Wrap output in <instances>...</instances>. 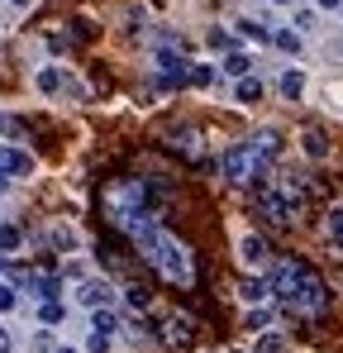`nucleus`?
<instances>
[{"label":"nucleus","instance_id":"33","mask_svg":"<svg viewBox=\"0 0 343 353\" xmlns=\"http://www.w3.org/2000/svg\"><path fill=\"white\" fill-rule=\"evenodd\" d=\"M295 24L300 29H315V10H295Z\"/></svg>","mask_w":343,"mask_h":353},{"label":"nucleus","instance_id":"1","mask_svg":"<svg viewBox=\"0 0 343 353\" xmlns=\"http://www.w3.org/2000/svg\"><path fill=\"white\" fill-rule=\"evenodd\" d=\"M272 292L282 296V305L291 310V315H305V320L324 315V305H329V287H324V277H320L315 268H305L300 258H282V263H277V272H272Z\"/></svg>","mask_w":343,"mask_h":353},{"label":"nucleus","instance_id":"9","mask_svg":"<svg viewBox=\"0 0 343 353\" xmlns=\"http://www.w3.org/2000/svg\"><path fill=\"white\" fill-rule=\"evenodd\" d=\"M24 292L39 296V301H57V296H62V277H57V272H29V277H24Z\"/></svg>","mask_w":343,"mask_h":353},{"label":"nucleus","instance_id":"17","mask_svg":"<svg viewBox=\"0 0 343 353\" xmlns=\"http://www.w3.org/2000/svg\"><path fill=\"white\" fill-rule=\"evenodd\" d=\"M91 330H101V334H114V330H119V320H114L110 305H105V310H91Z\"/></svg>","mask_w":343,"mask_h":353},{"label":"nucleus","instance_id":"35","mask_svg":"<svg viewBox=\"0 0 343 353\" xmlns=\"http://www.w3.org/2000/svg\"><path fill=\"white\" fill-rule=\"evenodd\" d=\"M320 10H343V0H315Z\"/></svg>","mask_w":343,"mask_h":353},{"label":"nucleus","instance_id":"34","mask_svg":"<svg viewBox=\"0 0 343 353\" xmlns=\"http://www.w3.org/2000/svg\"><path fill=\"white\" fill-rule=\"evenodd\" d=\"M0 134H19V124H14L10 115H0Z\"/></svg>","mask_w":343,"mask_h":353},{"label":"nucleus","instance_id":"11","mask_svg":"<svg viewBox=\"0 0 343 353\" xmlns=\"http://www.w3.org/2000/svg\"><path fill=\"white\" fill-rule=\"evenodd\" d=\"M48 243H53V248H62V253H72V248L81 243V234H76L72 225H62V220H57L53 230H48Z\"/></svg>","mask_w":343,"mask_h":353},{"label":"nucleus","instance_id":"2","mask_svg":"<svg viewBox=\"0 0 343 353\" xmlns=\"http://www.w3.org/2000/svg\"><path fill=\"white\" fill-rule=\"evenodd\" d=\"M282 153V139L272 134V129H262V134H253V139H243V143H233L225 158H220V172L229 181H238V186H258L262 172H267V163Z\"/></svg>","mask_w":343,"mask_h":353},{"label":"nucleus","instance_id":"38","mask_svg":"<svg viewBox=\"0 0 343 353\" xmlns=\"http://www.w3.org/2000/svg\"><path fill=\"white\" fill-rule=\"evenodd\" d=\"M5 191H10V176H5V172H0V196H5Z\"/></svg>","mask_w":343,"mask_h":353},{"label":"nucleus","instance_id":"41","mask_svg":"<svg viewBox=\"0 0 343 353\" xmlns=\"http://www.w3.org/2000/svg\"><path fill=\"white\" fill-rule=\"evenodd\" d=\"M229 353H238V349H229Z\"/></svg>","mask_w":343,"mask_h":353},{"label":"nucleus","instance_id":"28","mask_svg":"<svg viewBox=\"0 0 343 353\" xmlns=\"http://www.w3.org/2000/svg\"><path fill=\"white\" fill-rule=\"evenodd\" d=\"M124 292H129V305H138V310L148 305V287H138V282H129Z\"/></svg>","mask_w":343,"mask_h":353},{"label":"nucleus","instance_id":"23","mask_svg":"<svg viewBox=\"0 0 343 353\" xmlns=\"http://www.w3.org/2000/svg\"><path fill=\"white\" fill-rule=\"evenodd\" d=\"M305 153H310V158H324V153H329L324 134H315V129H310V134H305Z\"/></svg>","mask_w":343,"mask_h":353},{"label":"nucleus","instance_id":"8","mask_svg":"<svg viewBox=\"0 0 343 353\" xmlns=\"http://www.w3.org/2000/svg\"><path fill=\"white\" fill-rule=\"evenodd\" d=\"M0 172H5V176H29V172H34V153L0 143Z\"/></svg>","mask_w":343,"mask_h":353},{"label":"nucleus","instance_id":"37","mask_svg":"<svg viewBox=\"0 0 343 353\" xmlns=\"http://www.w3.org/2000/svg\"><path fill=\"white\" fill-rule=\"evenodd\" d=\"M10 5H14V10H29V5H34V0H10Z\"/></svg>","mask_w":343,"mask_h":353},{"label":"nucleus","instance_id":"30","mask_svg":"<svg viewBox=\"0 0 343 353\" xmlns=\"http://www.w3.org/2000/svg\"><path fill=\"white\" fill-rule=\"evenodd\" d=\"M86 349H91V353H105V349H110V334H101V330H91V339H86Z\"/></svg>","mask_w":343,"mask_h":353},{"label":"nucleus","instance_id":"5","mask_svg":"<svg viewBox=\"0 0 343 353\" xmlns=\"http://www.w3.org/2000/svg\"><path fill=\"white\" fill-rule=\"evenodd\" d=\"M253 201H258V215L272 220V225H291L300 215V186L295 181H258L253 186Z\"/></svg>","mask_w":343,"mask_h":353},{"label":"nucleus","instance_id":"6","mask_svg":"<svg viewBox=\"0 0 343 353\" xmlns=\"http://www.w3.org/2000/svg\"><path fill=\"white\" fill-rule=\"evenodd\" d=\"M76 301H81L86 310H105V305H114V287L105 277H86L81 292H76Z\"/></svg>","mask_w":343,"mask_h":353},{"label":"nucleus","instance_id":"27","mask_svg":"<svg viewBox=\"0 0 343 353\" xmlns=\"http://www.w3.org/2000/svg\"><path fill=\"white\" fill-rule=\"evenodd\" d=\"M14 305H19L14 287H10V282H0V315H5V310H14Z\"/></svg>","mask_w":343,"mask_h":353},{"label":"nucleus","instance_id":"19","mask_svg":"<svg viewBox=\"0 0 343 353\" xmlns=\"http://www.w3.org/2000/svg\"><path fill=\"white\" fill-rule=\"evenodd\" d=\"M300 91H305V77H300V72H286V77H282V96H286V101H295Z\"/></svg>","mask_w":343,"mask_h":353},{"label":"nucleus","instance_id":"21","mask_svg":"<svg viewBox=\"0 0 343 353\" xmlns=\"http://www.w3.org/2000/svg\"><path fill=\"white\" fill-rule=\"evenodd\" d=\"M62 315H67L62 301H43V305H39V320H43V325H62Z\"/></svg>","mask_w":343,"mask_h":353},{"label":"nucleus","instance_id":"14","mask_svg":"<svg viewBox=\"0 0 343 353\" xmlns=\"http://www.w3.org/2000/svg\"><path fill=\"white\" fill-rule=\"evenodd\" d=\"M34 81H39V91H48V96H57V91H67V77H62L57 67H43V72H39Z\"/></svg>","mask_w":343,"mask_h":353},{"label":"nucleus","instance_id":"36","mask_svg":"<svg viewBox=\"0 0 343 353\" xmlns=\"http://www.w3.org/2000/svg\"><path fill=\"white\" fill-rule=\"evenodd\" d=\"M10 349H14V339H10V334L0 330V353H10Z\"/></svg>","mask_w":343,"mask_h":353},{"label":"nucleus","instance_id":"25","mask_svg":"<svg viewBox=\"0 0 343 353\" xmlns=\"http://www.w3.org/2000/svg\"><path fill=\"white\" fill-rule=\"evenodd\" d=\"M148 334H153V325H148L143 315H134V320H129V339H138V344H148Z\"/></svg>","mask_w":343,"mask_h":353},{"label":"nucleus","instance_id":"20","mask_svg":"<svg viewBox=\"0 0 343 353\" xmlns=\"http://www.w3.org/2000/svg\"><path fill=\"white\" fill-rule=\"evenodd\" d=\"M324 230H329V239H334V243L343 248V205H334V210H329V220H324Z\"/></svg>","mask_w":343,"mask_h":353},{"label":"nucleus","instance_id":"18","mask_svg":"<svg viewBox=\"0 0 343 353\" xmlns=\"http://www.w3.org/2000/svg\"><path fill=\"white\" fill-rule=\"evenodd\" d=\"M24 243V230L19 225H0V253H14Z\"/></svg>","mask_w":343,"mask_h":353},{"label":"nucleus","instance_id":"31","mask_svg":"<svg viewBox=\"0 0 343 353\" xmlns=\"http://www.w3.org/2000/svg\"><path fill=\"white\" fill-rule=\"evenodd\" d=\"M229 43H233V39H229L225 29H210V48H229Z\"/></svg>","mask_w":343,"mask_h":353},{"label":"nucleus","instance_id":"15","mask_svg":"<svg viewBox=\"0 0 343 353\" xmlns=\"http://www.w3.org/2000/svg\"><path fill=\"white\" fill-rule=\"evenodd\" d=\"M238 34L253 39V43H272V29H267L262 19H238Z\"/></svg>","mask_w":343,"mask_h":353},{"label":"nucleus","instance_id":"40","mask_svg":"<svg viewBox=\"0 0 343 353\" xmlns=\"http://www.w3.org/2000/svg\"><path fill=\"white\" fill-rule=\"evenodd\" d=\"M57 353H76V349H57Z\"/></svg>","mask_w":343,"mask_h":353},{"label":"nucleus","instance_id":"22","mask_svg":"<svg viewBox=\"0 0 343 353\" xmlns=\"http://www.w3.org/2000/svg\"><path fill=\"white\" fill-rule=\"evenodd\" d=\"M248 67H253V58H248V53H229V58H225V72H229V77H243Z\"/></svg>","mask_w":343,"mask_h":353},{"label":"nucleus","instance_id":"32","mask_svg":"<svg viewBox=\"0 0 343 353\" xmlns=\"http://www.w3.org/2000/svg\"><path fill=\"white\" fill-rule=\"evenodd\" d=\"M258 353H282V339H277V334H267V339L258 344Z\"/></svg>","mask_w":343,"mask_h":353},{"label":"nucleus","instance_id":"16","mask_svg":"<svg viewBox=\"0 0 343 353\" xmlns=\"http://www.w3.org/2000/svg\"><path fill=\"white\" fill-rule=\"evenodd\" d=\"M272 43L295 58V53H300V29H272Z\"/></svg>","mask_w":343,"mask_h":353},{"label":"nucleus","instance_id":"39","mask_svg":"<svg viewBox=\"0 0 343 353\" xmlns=\"http://www.w3.org/2000/svg\"><path fill=\"white\" fill-rule=\"evenodd\" d=\"M272 5H291V0H272Z\"/></svg>","mask_w":343,"mask_h":353},{"label":"nucleus","instance_id":"7","mask_svg":"<svg viewBox=\"0 0 343 353\" xmlns=\"http://www.w3.org/2000/svg\"><path fill=\"white\" fill-rule=\"evenodd\" d=\"M167 148H176V153H181V158H191V163H200V134H196L191 124L167 129Z\"/></svg>","mask_w":343,"mask_h":353},{"label":"nucleus","instance_id":"13","mask_svg":"<svg viewBox=\"0 0 343 353\" xmlns=\"http://www.w3.org/2000/svg\"><path fill=\"white\" fill-rule=\"evenodd\" d=\"M163 330H167L172 344H186V339H191V315H167V325H163Z\"/></svg>","mask_w":343,"mask_h":353},{"label":"nucleus","instance_id":"4","mask_svg":"<svg viewBox=\"0 0 343 353\" xmlns=\"http://www.w3.org/2000/svg\"><path fill=\"white\" fill-rule=\"evenodd\" d=\"M148 201H153V191H148L143 176H114L110 186L101 191V205H105V215H110L114 225H124L138 210H148Z\"/></svg>","mask_w":343,"mask_h":353},{"label":"nucleus","instance_id":"26","mask_svg":"<svg viewBox=\"0 0 343 353\" xmlns=\"http://www.w3.org/2000/svg\"><path fill=\"white\" fill-rule=\"evenodd\" d=\"M238 101H243V105L262 101V86H258V81H238Z\"/></svg>","mask_w":343,"mask_h":353},{"label":"nucleus","instance_id":"3","mask_svg":"<svg viewBox=\"0 0 343 353\" xmlns=\"http://www.w3.org/2000/svg\"><path fill=\"white\" fill-rule=\"evenodd\" d=\"M138 253H143V258H148V263H153L163 277H167L172 287H191V282H196L191 248H186L176 234H167V230H158L153 239H143V243H138Z\"/></svg>","mask_w":343,"mask_h":353},{"label":"nucleus","instance_id":"10","mask_svg":"<svg viewBox=\"0 0 343 353\" xmlns=\"http://www.w3.org/2000/svg\"><path fill=\"white\" fill-rule=\"evenodd\" d=\"M238 253H243V263H248V268H262V263H267V239L248 234L243 243H238Z\"/></svg>","mask_w":343,"mask_h":353},{"label":"nucleus","instance_id":"12","mask_svg":"<svg viewBox=\"0 0 343 353\" xmlns=\"http://www.w3.org/2000/svg\"><path fill=\"white\" fill-rule=\"evenodd\" d=\"M238 296L248 301V305H267V296H272V282H262V277H253V282H243Z\"/></svg>","mask_w":343,"mask_h":353},{"label":"nucleus","instance_id":"29","mask_svg":"<svg viewBox=\"0 0 343 353\" xmlns=\"http://www.w3.org/2000/svg\"><path fill=\"white\" fill-rule=\"evenodd\" d=\"M215 81V67H191V86H210Z\"/></svg>","mask_w":343,"mask_h":353},{"label":"nucleus","instance_id":"24","mask_svg":"<svg viewBox=\"0 0 343 353\" xmlns=\"http://www.w3.org/2000/svg\"><path fill=\"white\" fill-rule=\"evenodd\" d=\"M243 325H248V330H267V325H272V310H267V305H258V310H248V320H243Z\"/></svg>","mask_w":343,"mask_h":353}]
</instances>
